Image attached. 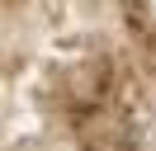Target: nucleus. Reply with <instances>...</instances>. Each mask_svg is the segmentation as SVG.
Returning a JSON list of instances; mask_svg holds the SVG:
<instances>
[{
    "mask_svg": "<svg viewBox=\"0 0 156 151\" xmlns=\"http://www.w3.org/2000/svg\"><path fill=\"white\" fill-rule=\"evenodd\" d=\"M128 151H156V118L133 123V132H128Z\"/></svg>",
    "mask_w": 156,
    "mask_h": 151,
    "instance_id": "1",
    "label": "nucleus"
}]
</instances>
